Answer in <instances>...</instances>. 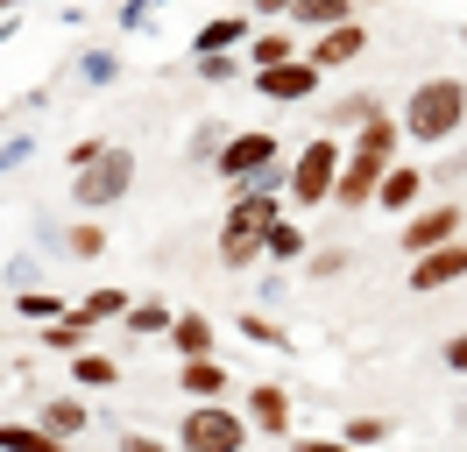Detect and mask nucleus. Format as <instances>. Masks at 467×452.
<instances>
[{
  "label": "nucleus",
  "instance_id": "nucleus-1",
  "mask_svg": "<svg viewBox=\"0 0 467 452\" xmlns=\"http://www.w3.org/2000/svg\"><path fill=\"white\" fill-rule=\"evenodd\" d=\"M404 156V128L389 120V113H376L368 128H354L348 141V156H340V184H333V205L340 212H368L376 205V184H382V170Z\"/></svg>",
  "mask_w": 467,
  "mask_h": 452
},
{
  "label": "nucleus",
  "instance_id": "nucleus-2",
  "mask_svg": "<svg viewBox=\"0 0 467 452\" xmlns=\"http://www.w3.org/2000/svg\"><path fill=\"white\" fill-rule=\"evenodd\" d=\"M461 120H467V78H453V71L418 78L404 92V113H397L404 141H418V149H446V141L461 135Z\"/></svg>",
  "mask_w": 467,
  "mask_h": 452
},
{
  "label": "nucleus",
  "instance_id": "nucleus-3",
  "mask_svg": "<svg viewBox=\"0 0 467 452\" xmlns=\"http://www.w3.org/2000/svg\"><path fill=\"white\" fill-rule=\"evenodd\" d=\"M284 212V191H234V205H227V220H220V262L227 269H248V262H263V233H269V220Z\"/></svg>",
  "mask_w": 467,
  "mask_h": 452
},
{
  "label": "nucleus",
  "instance_id": "nucleus-4",
  "mask_svg": "<svg viewBox=\"0 0 467 452\" xmlns=\"http://www.w3.org/2000/svg\"><path fill=\"white\" fill-rule=\"evenodd\" d=\"M255 438V424L241 417V403H192L184 417H177V452H248Z\"/></svg>",
  "mask_w": 467,
  "mask_h": 452
},
{
  "label": "nucleus",
  "instance_id": "nucleus-5",
  "mask_svg": "<svg viewBox=\"0 0 467 452\" xmlns=\"http://www.w3.org/2000/svg\"><path fill=\"white\" fill-rule=\"evenodd\" d=\"M128 184H135V149L107 141L86 170H71V205H78V212H107V205L128 198Z\"/></svg>",
  "mask_w": 467,
  "mask_h": 452
},
{
  "label": "nucleus",
  "instance_id": "nucleus-6",
  "mask_svg": "<svg viewBox=\"0 0 467 452\" xmlns=\"http://www.w3.org/2000/svg\"><path fill=\"white\" fill-rule=\"evenodd\" d=\"M340 156H348V149H340V135H312V141H305V149L291 156V184H284V191H291L297 212H312V205H333V184H340Z\"/></svg>",
  "mask_w": 467,
  "mask_h": 452
},
{
  "label": "nucleus",
  "instance_id": "nucleus-7",
  "mask_svg": "<svg viewBox=\"0 0 467 452\" xmlns=\"http://www.w3.org/2000/svg\"><path fill=\"white\" fill-rule=\"evenodd\" d=\"M284 163V141L269 135V128H241V135L220 141V156H213V177L227 184V191H248L255 177H269V170Z\"/></svg>",
  "mask_w": 467,
  "mask_h": 452
},
{
  "label": "nucleus",
  "instance_id": "nucleus-8",
  "mask_svg": "<svg viewBox=\"0 0 467 452\" xmlns=\"http://www.w3.org/2000/svg\"><path fill=\"white\" fill-rule=\"evenodd\" d=\"M461 226H467V205H461V198H439V205L404 212L397 248H404V262H410V254H432V248H446V241H461Z\"/></svg>",
  "mask_w": 467,
  "mask_h": 452
},
{
  "label": "nucleus",
  "instance_id": "nucleus-9",
  "mask_svg": "<svg viewBox=\"0 0 467 452\" xmlns=\"http://www.w3.org/2000/svg\"><path fill=\"white\" fill-rule=\"evenodd\" d=\"M319 85H326V71L312 64V56H291V64H263V71H255V92L276 99V107H305Z\"/></svg>",
  "mask_w": 467,
  "mask_h": 452
},
{
  "label": "nucleus",
  "instance_id": "nucleus-10",
  "mask_svg": "<svg viewBox=\"0 0 467 452\" xmlns=\"http://www.w3.org/2000/svg\"><path fill=\"white\" fill-rule=\"evenodd\" d=\"M453 282H467V241H446V248H432V254H410L404 290L439 297V290H453Z\"/></svg>",
  "mask_w": 467,
  "mask_h": 452
},
{
  "label": "nucleus",
  "instance_id": "nucleus-11",
  "mask_svg": "<svg viewBox=\"0 0 467 452\" xmlns=\"http://www.w3.org/2000/svg\"><path fill=\"white\" fill-rule=\"evenodd\" d=\"M425 184H432V170H418V163H397L382 170V184H376V212H389V220H404V212H418L425 205Z\"/></svg>",
  "mask_w": 467,
  "mask_h": 452
},
{
  "label": "nucleus",
  "instance_id": "nucleus-12",
  "mask_svg": "<svg viewBox=\"0 0 467 452\" xmlns=\"http://www.w3.org/2000/svg\"><path fill=\"white\" fill-rule=\"evenodd\" d=\"M241 417L255 424L263 438H291V389L284 382H255V389L241 396Z\"/></svg>",
  "mask_w": 467,
  "mask_h": 452
},
{
  "label": "nucleus",
  "instance_id": "nucleus-13",
  "mask_svg": "<svg viewBox=\"0 0 467 452\" xmlns=\"http://www.w3.org/2000/svg\"><path fill=\"white\" fill-rule=\"evenodd\" d=\"M368 50V28H361V15H354V22H333V28H319V36H312V64H319V71H348L354 56Z\"/></svg>",
  "mask_w": 467,
  "mask_h": 452
},
{
  "label": "nucleus",
  "instance_id": "nucleus-14",
  "mask_svg": "<svg viewBox=\"0 0 467 452\" xmlns=\"http://www.w3.org/2000/svg\"><path fill=\"white\" fill-rule=\"evenodd\" d=\"M163 346H171L177 361H205V354L220 346V333H213V318H205V311H177L171 333H163Z\"/></svg>",
  "mask_w": 467,
  "mask_h": 452
},
{
  "label": "nucleus",
  "instance_id": "nucleus-15",
  "mask_svg": "<svg viewBox=\"0 0 467 452\" xmlns=\"http://www.w3.org/2000/svg\"><path fill=\"white\" fill-rule=\"evenodd\" d=\"M248 36H255V22L234 7V15H213V22H199V36H192V56H220V50H248Z\"/></svg>",
  "mask_w": 467,
  "mask_h": 452
},
{
  "label": "nucleus",
  "instance_id": "nucleus-16",
  "mask_svg": "<svg viewBox=\"0 0 467 452\" xmlns=\"http://www.w3.org/2000/svg\"><path fill=\"white\" fill-rule=\"evenodd\" d=\"M177 389H184V403H220V396H234V375L205 354V361H177Z\"/></svg>",
  "mask_w": 467,
  "mask_h": 452
},
{
  "label": "nucleus",
  "instance_id": "nucleus-17",
  "mask_svg": "<svg viewBox=\"0 0 467 452\" xmlns=\"http://www.w3.org/2000/svg\"><path fill=\"white\" fill-rule=\"evenodd\" d=\"M36 346H50V354H64V361H71V354H86V346H92V318H86L78 304H71L64 318L36 325Z\"/></svg>",
  "mask_w": 467,
  "mask_h": 452
},
{
  "label": "nucleus",
  "instance_id": "nucleus-18",
  "mask_svg": "<svg viewBox=\"0 0 467 452\" xmlns=\"http://www.w3.org/2000/svg\"><path fill=\"white\" fill-rule=\"evenodd\" d=\"M305 254H312V233H305L297 220H284V212H276V220H269V233H263V262L291 269V262H305Z\"/></svg>",
  "mask_w": 467,
  "mask_h": 452
},
{
  "label": "nucleus",
  "instance_id": "nucleus-19",
  "mask_svg": "<svg viewBox=\"0 0 467 452\" xmlns=\"http://www.w3.org/2000/svg\"><path fill=\"white\" fill-rule=\"evenodd\" d=\"M36 424H43V431H57L64 446H71V438H78V431H86V424H92V410H86V403H78V396H50V403L36 410Z\"/></svg>",
  "mask_w": 467,
  "mask_h": 452
},
{
  "label": "nucleus",
  "instance_id": "nucleus-20",
  "mask_svg": "<svg viewBox=\"0 0 467 452\" xmlns=\"http://www.w3.org/2000/svg\"><path fill=\"white\" fill-rule=\"evenodd\" d=\"M241 56H248V71H263V64H291V56H297V28H255Z\"/></svg>",
  "mask_w": 467,
  "mask_h": 452
},
{
  "label": "nucleus",
  "instance_id": "nucleus-21",
  "mask_svg": "<svg viewBox=\"0 0 467 452\" xmlns=\"http://www.w3.org/2000/svg\"><path fill=\"white\" fill-rule=\"evenodd\" d=\"M291 28H333V22H354V0H291V15H284Z\"/></svg>",
  "mask_w": 467,
  "mask_h": 452
},
{
  "label": "nucleus",
  "instance_id": "nucleus-22",
  "mask_svg": "<svg viewBox=\"0 0 467 452\" xmlns=\"http://www.w3.org/2000/svg\"><path fill=\"white\" fill-rule=\"evenodd\" d=\"M171 318H177V311L163 304V297H135L120 325H128V339H163V333H171Z\"/></svg>",
  "mask_w": 467,
  "mask_h": 452
},
{
  "label": "nucleus",
  "instance_id": "nucleus-23",
  "mask_svg": "<svg viewBox=\"0 0 467 452\" xmlns=\"http://www.w3.org/2000/svg\"><path fill=\"white\" fill-rule=\"evenodd\" d=\"M71 382H78V389H92V396H99V389H120V361L86 346V354H71Z\"/></svg>",
  "mask_w": 467,
  "mask_h": 452
},
{
  "label": "nucleus",
  "instance_id": "nucleus-24",
  "mask_svg": "<svg viewBox=\"0 0 467 452\" xmlns=\"http://www.w3.org/2000/svg\"><path fill=\"white\" fill-rule=\"evenodd\" d=\"M0 452H64L57 431H43V424H0Z\"/></svg>",
  "mask_w": 467,
  "mask_h": 452
},
{
  "label": "nucleus",
  "instance_id": "nucleus-25",
  "mask_svg": "<svg viewBox=\"0 0 467 452\" xmlns=\"http://www.w3.org/2000/svg\"><path fill=\"white\" fill-rule=\"evenodd\" d=\"M15 311H22L29 325H50V318H64V311H71V297H64V290H43V282H36V290H15Z\"/></svg>",
  "mask_w": 467,
  "mask_h": 452
},
{
  "label": "nucleus",
  "instance_id": "nucleus-26",
  "mask_svg": "<svg viewBox=\"0 0 467 452\" xmlns=\"http://www.w3.org/2000/svg\"><path fill=\"white\" fill-rule=\"evenodd\" d=\"M64 254H71V262H99V254H107V226L92 220H78V226H64Z\"/></svg>",
  "mask_w": 467,
  "mask_h": 452
},
{
  "label": "nucleus",
  "instance_id": "nucleus-27",
  "mask_svg": "<svg viewBox=\"0 0 467 452\" xmlns=\"http://www.w3.org/2000/svg\"><path fill=\"white\" fill-rule=\"evenodd\" d=\"M340 438H348L354 452H376V446H389V417H382V410H354Z\"/></svg>",
  "mask_w": 467,
  "mask_h": 452
},
{
  "label": "nucleus",
  "instance_id": "nucleus-28",
  "mask_svg": "<svg viewBox=\"0 0 467 452\" xmlns=\"http://www.w3.org/2000/svg\"><path fill=\"white\" fill-rule=\"evenodd\" d=\"M376 113H382L376 92H348V99H333V113H326V120H333V128H368Z\"/></svg>",
  "mask_w": 467,
  "mask_h": 452
},
{
  "label": "nucleus",
  "instance_id": "nucleus-29",
  "mask_svg": "<svg viewBox=\"0 0 467 452\" xmlns=\"http://www.w3.org/2000/svg\"><path fill=\"white\" fill-rule=\"evenodd\" d=\"M128 304H135V297H128V290H114V282H107V290H86V297H78V311H86L92 325H107V318H128Z\"/></svg>",
  "mask_w": 467,
  "mask_h": 452
},
{
  "label": "nucleus",
  "instance_id": "nucleus-30",
  "mask_svg": "<svg viewBox=\"0 0 467 452\" xmlns=\"http://www.w3.org/2000/svg\"><path fill=\"white\" fill-rule=\"evenodd\" d=\"M192 71H199L205 85H234L241 71H248V56H241V50H220V56H192Z\"/></svg>",
  "mask_w": 467,
  "mask_h": 452
},
{
  "label": "nucleus",
  "instance_id": "nucleus-31",
  "mask_svg": "<svg viewBox=\"0 0 467 452\" xmlns=\"http://www.w3.org/2000/svg\"><path fill=\"white\" fill-rule=\"evenodd\" d=\"M234 325H241V333L255 339V346H276V354H291V333H284V325H269L263 311H241V318H234Z\"/></svg>",
  "mask_w": 467,
  "mask_h": 452
},
{
  "label": "nucleus",
  "instance_id": "nucleus-32",
  "mask_svg": "<svg viewBox=\"0 0 467 452\" xmlns=\"http://www.w3.org/2000/svg\"><path fill=\"white\" fill-rule=\"evenodd\" d=\"M120 78V56L114 50H86L78 56V85H114Z\"/></svg>",
  "mask_w": 467,
  "mask_h": 452
},
{
  "label": "nucleus",
  "instance_id": "nucleus-33",
  "mask_svg": "<svg viewBox=\"0 0 467 452\" xmlns=\"http://www.w3.org/2000/svg\"><path fill=\"white\" fill-rule=\"evenodd\" d=\"M348 262H354L348 248H312V254H305V269H312V282H333V276H348Z\"/></svg>",
  "mask_w": 467,
  "mask_h": 452
},
{
  "label": "nucleus",
  "instance_id": "nucleus-34",
  "mask_svg": "<svg viewBox=\"0 0 467 452\" xmlns=\"http://www.w3.org/2000/svg\"><path fill=\"white\" fill-rule=\"evenodd\" d=\"M220 141H227V128H220V120H199V128H192V163H205V170H213Z\"/></svg>",
  "mask_w": 467,
  "mask_h": 452
},
{
  "label": "nucleus",
  "instance_id": "nucleus-35",
  "mask_svg": "<svg viewBox=\"0 0 467 452\" xmlns=\"http://www.w3.org/2000/svg\"><path fill=\"white\" fill-rule=\"evenodd\" d=\"M114 15H120V28L135 36V28H149V22H156V0H120Z\"/></svg>",
  "mask_w": 467,
  "mask_h": 452
},
{
  "label": "nucleus",
  "instance_id": "nucleus-36",
  "mask_svg": "<svg viewBox=\"0 0 467 452\" xmlns=\"http://www.w3.org/2000/svg\"><path fill=\"white\" fill-rule=\"evenodd\" d=\"M114 452H171V446H163V438H149V431H120Z\"/></svg>",
  "mask_w": 467,
  "mask_h": 452
},
{
  "label": "nucleus",
  "instance_id": "nucleus-37",
  "mask_svg": "<svg viewBox=\"0 0 467 452\" xmlns=\"http://www.w3.org/2000/svg\"><path fill=\"white\" fill-rule=\"evenodd\" d=\"M99 149H107V135H86V141H71V156H64V163H71V170H86Z\"/></svg>",
  "mask_w": 467,
  "mask_h": 452
},
{
  "label": "nucleus",
  "instance_id": "nucleus-38",
  "mask_svg": "<svg viewBox=\"0 0 467 452\" xmlns=\"http://www.w3.org/2000/svg\"><path fill=\"white\" fill-rule=\"evenodd\" d=\"M22 163H29V135H15L7 149H0V177H7V170H22Z\"/></svg>",
  "mask_w": 467,
  "mask_h": 452
},
{
  "label": "nucleus",
  "instance_id": "nucleus-39",
  "mask_svg": "<svg viewBox=\"0 0 467 452\" xmlns=\"http://www.w3.org/2000/svg\"><path fill=\"white\" fill-rule=\"evenodd\" d=\"M439 361L453 367V375H467V333H453V339H446V354H439Z\"/></svg>",
  "mask_w": 467,
  "mask_h": 452
},
{
  "label": "nucleus",
  "instance_id": "nucleus-40",
  "mask_svg": "<svg viewBox=\"0 0 467 452\" xmlns=\"http://www.w3.org/2000/svg\"><path fill=\"white\" fill-rule=\"evenodd\" d=\"M291 452H354L348 438H291Z\"/></svg>",
  "mask_w": 467,
  "mask_h": 452
},
{
  "label": "nucleus",
  "instance_id": "nucleus-41",
  "mask_svg": "<svg viewBox=\"0 0 467 452\" xmlns=\"http://www.w3.org/2000/svg\"><path fill=\"white\" fill-rule=\"evenodd\" d=\"M7 276L22 282V290H36V262H29V254H15V262H7Z\"/></svg>",
  "mask_w": 467,
  "mask_h": 452
},
{
  "label": "nucleus",
  "instance_id": "nucleus-42",
  "mask_svg": "<svg viewBox=\"0 0 467 452\" xmlns=\"http://www.w3.org/2000/svg\"><path fill=\"white\" fill-rule=\"evenodd\" d=\"M255 15H263V22H284V15H291V0H255Z\"/></svg>",
  "mask_w": 467,
  "mask_h": 452
},
{
  "label": "nucleus",
  "instance_id": "nucleus-43",
  "mask_svg": "<svg viewBox=\"0 0 467 452\" xmlns=\"http://www.w3.org/2000/svg\"><path fill=\"white\" fill-rule=\"evenodd\" d=\"M15 7H22V0H0V22H15Z\"/></svg>",
  "mask_w": 467,
  "mask_h": 452
},
{
  "label": "nucleus",
  "instance_id": "nucleus-44",
  "mask_svg": "<svg viewBox=\"0 0 467 452\" xmlns=\"http://www.w3.org/2000/svg\"><path fill=\"white\" fill-rule=\"evenodd\" d=\"M461 50H467V22H461Z\"/></svg>",
  "mask_w": 467,
  "mask_h": 452
}]
</instances>
